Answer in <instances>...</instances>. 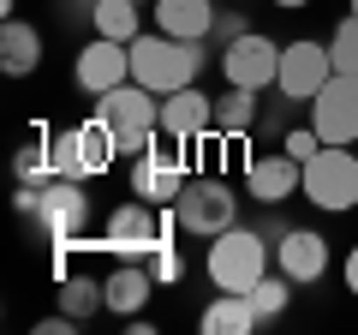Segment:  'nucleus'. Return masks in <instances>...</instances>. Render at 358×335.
I'll use <instances>...</instances> for the list:
<instances>
[{
  "label": "nucleus",
  "instance_id": "1",
  "mask_svg": "<svg viewBox=\"0 0 358 335\" xmlns=\"http://www.w3.org/2000/svg\"><path fill=\"white\" fill-rule=\"evenodd\" d=\"M96 120L114 132V150L120 156H143L155 138H162V96L138 78L114 84L108 96H96Z\"/></svg>",
  "mask_w": 358,
  "mask_h": 335
},
{
  "label": "nucleus",
  "instance_id": "2",
  "mask_svg": "<svg viewBox=\"0 0 358 335\" xmlns=\"http://www.w3.org/2000/svg\"><path fill=\"white\" fill-rule=\"evenodd\" d=\"M197 72H203V42H179L167 30L131 42V78L150 84L155 96H173L185 84H197Z\"/></svg>",
  "mask_w": 358,
  "mask_h": 335
},
{
  "label": "nucleus",
  "instance_id": "3",
  "mask_svg": "<svg viewBox=\"0 0 358 335\" xmlns=\"http://www.w3.org/2000/svg\"><path fill=\"white\" fill-rule=\"evenodd\" d=\"M203 270H209V282H215L221 294H245L251 282H263V275H268V240L257 228H239V221H233L227 233L209 240Z\"/></svg>",
  "mask_w": 358,
  "mask_h": 335
},
{
  "label": "nucleus",
  "instance_id": "4",
  "mask_svg": "<svg viewBox=\"0 0 358 335\" xmlns=\"http://www.w3.org/2000/svg\"><path fill=\"white\" fill-rule=\"evenodd\" d=\"M173 216H179L185 233L215 240V233H227L233 221H239V198H233V186L221 180V174H197V180H185V192L173 198Z\"/></svg>",
  "mask_w": 358,
  "mask_h": 335
},
{
  "label": "nucleus",
  "instance_id": "5",
  "mask_svg": "<svg viewBox=\"0 0 358 335\" xmlns=\"http://www.w3.org/2000/svg\"><path fill=\"white\" fill-rule=\"evenodd\" d=\"M305 198L317 210H329V216L358 204V150L352 144H322L305 162Z\"/></svg>",
  "mask_w": 358,
  "mask_h": 335
},
{
  "label": "nucleus",
  "instance_id": "6",
  "mask_svg": "<svg viewBox=\"0 0 358 335\" xmlns=\"http://www.w3.org/2000/svg\"><path fill=\"white\" fill-rule=\"evenodd\" d=\"M48 156H54V174L60 180H96V174H108L114 168V132L102 126V120H84V126H66L48 138Z\"/></svg>",
  "mask_w": 358,
  "mask_h": 335
},
{
  "label": "nucleus",
  "instance_id": "7",
  "mask_svg": "<svg viewBox=\"0 0 358 335\" xmlns=\"http://www.w3.org/2000/svg\"><path fill=\"white\" fill-rule=\"evenodd\" d=\"M173 228H179L173 210H167V216H155L150 198H138V204L108 210V221H102V252H114V258H150V252H155Z\"/></svg>",
  "mask_w": 358,
  "mask_h": 335
},
{
  "label": "nucleus",
  "instance_id": "8",
  "mask_svg": "<svg viewBox=\"0 0 358 335\" xmlns=\"http://www.w3.org/2000/svg\"><path fill=\"white\" fill-rule=\"evenodd\" d=\"M192 144H173L167 138V150H143V156H131V192L138 198H150V204H173L179 192H185V180H192Z\"/></svg>",
  "mask_w": 358,
  "mask_h": 335
},
{
  "label": "nucleus",
  "instance_id": "9",
  "mask_svg": "<svg viewBox=\"0 0 358 335\" xmlns=\"http://www.w3.org/2000/svg\"><path fill=\"white\" fill-rule=\"evenodd\" d=\"M36 221L54 245H78L84 240V221H90V198H84V180H60L54 174L48 186H36Z\"/></svg>",
  "mask_w": 358,
  "mask_h": 335
},
{
  "label": "nucleus",
  "instance_id": "10",
  "mask_svg": "<svg viewBox=\"0 0 358 335\" xmlns=\"http://www.w3.org/2000/svg\"><path fill=\"white\" fill-rule=\"evenodd\" d=\"M334 78V60H329V42H287L281 48V72H275V90L287 96V102H317V90Z\"/></svg>",
  "mask_w": 358,
  "mask_h": 335
},
{
  "label": "nucleus",
  "instance_id": "11",
  "mask_svg": "<svg viewBox=\"0 0 358 335\" xmlns=\"http://www.w3.org/2000/svg\"><path fill=\"white\" fill-rule=\"evenodd\" d=\"M310 126L322 144H358V72H334L310 102Z\"/></svg>",
  "mask_w": 358,
  "mask_h": 335
},
{
  "label": "nucleus",
  "instance_id": "12",
  "mask_svg": "<svg viewBox=\"0 0 358 335\" xmlns=\"http://www.w3.org/2000/svg\"><path fill=\"white\" fill-rule=\"evenodd\" d=\"M275 72H281V48H275L268 36L245 30V36L221 42V78H227V84H245V90H263V84H275Z\"/></svg>",
  "mask_w": 358,
  "mask_h": 335
},
{
  "label": "nucleus",
  "instance_id": "13",
  "mask_svg": "<svg viewBox=\"0 0 358 335\" xmlns=\"http://www.w3.org/2000/svg\"><path fill=\"white\" fill-rule=\"evenodd\" d=\"M245 192L257 198V204H287L293 192H305V162L299 156H287V150H263V156H251L245 162Z\"/></svg>",
  "mask_w": 358,
  "mask_h": 335
},
{
  "label": "nucleus",
  "instance_id": "14",
  "mask_svg": "<svg viewBox=\"0 0 358 335\" xmlns=\"http://www.w3.org/2000/svg\"><path fill=\"white\" fill-rule=\"evenodd\" d=\"M72 78H78V90L108 96L114 84H126V78H131V42H114V36L84 42V54L72 60Z\"/></svg>",
  "mask_w": 358,
  "mask_h": 335
},
{
  "label": "nucleus",
  "instance_id": "15",
  "mask_svg": "<svg viewBox=\"0 0 358 335\" xmlns=\"http://www.w3.org/2000/svg\"><path fill=\"white\" fill-rule=\"evenodd\" d=\"M275 270L293 275L299 287L322 282L329 275V240L317 228H281V240H275Z\"/></svg>",
  "mask_w": 358,
  "mask_h": 335
},
{
  "label": "nucleus",
  "instance_id": "16",
  "mask_svg": "<svg viewBox=\"0 0 358 335\" xmlns=\"http://www.w3.org/2000/svg\"><path fill=\"white\" fill-rule=\"evenodd\" d=\"M209 132H215V102H209L197 84L162 96V138H173V144H203Z\"/></svg>",
  "mask_w": 358,
  "mask_h": 335
},
{
  "label": "nucleus",
  "instance_id": "17",
  "mask_svg": "<svg viewBox=\"0 0 358 335\" xmlns=\"http://www.w3.org/2000/svg\"><path fill=\"white\" fill-rule=\"evenodd\" d=\"M155 287H162V282L150 275V264H143V258H120V270L102 282V294H108V311H114V317H138V311L150 306Z\"/></svg>",
  "mask_w": 358,
  "mask_h": 335
},
{
  "label": "nucleus",
  "instance_id": "18",
  "mask_svg": "<svg viewBox=\"0 0 358 335\" xmlns=\"http://www.w3.org/2000/svg\"><path fill=\"white\" fill-rule=\"evenodd\" d=\"M215 0H155V30H167V36L179 42H203L215 36Z\"/></svg>",
  "mask_w": 358,
  "mask_h": 335
},
{
  "label": "nucleus",
  "instance_id": "19",
  "mask_svg": "<svg viewBox=\"0 0 358 335\" xmlns=\"http://www.w3.org/2000/svg\"><path fill=\"white\" fill-rule=\"evenodd\" d=\"M36 66H42V36H36V25L6 18V25H0V72H6V78H30Z\"/></svg>",
  "mask_w": 358,
  "mask_h": 335
},
{
  "label": "nucleus",
  "instance_id": "20",
  "mask_svg": "<svg viewBox=\"0 0 358 335\" xmlns=\"http://www.w3.org/2000/svg\"><path fill=\"white\" fill-rule=\"evenodd\" d=\"M197 329H203V335H251V329H263V323H257V311H251L245 294H221V287H215V299L203 306Z\"/></svg>",
  "mask_w": 358,
  "mask_h": 335
},
{
  "label": "nucleus",
  "instance_id": "21",
  "mask_svg": "<svg viewBox=\"0 0 358 335\" xmlns=\"http://www.w3.org/2000/svg\"><path fill=\"white\" fill-rule=\"evenodd\" d=\"M251 126H257V90L227 84V96H215V132L221 138H245Z\"/></svg>",
  "mask_w": 358,
  "mask_h": 335
},
{
  "label": "nucleus",
  "instance_id": "22",
  "mask_svg": "<svg viewBox=\"0 0 358 335\" xmlns=\"http://www.w3.org/2000/svg\"><path fill=\"white\" fill-rule=\"evenodd\" d=\"M90 18H96V36L114 42H138V0H90Z\"/></svg>",
  "mask_w": 358,
  "mask_h": 335
},
{
  "label": "nucleus",
  "instance_id": "23",
  "mask_svg": "<svg viewBox=\"0 0 358 335\" xmlns=\"http://www.w3.org/2000/svg\"><path fill=\"white\" fill-rule=\"evenodd\" d=\"M293 275H281V270H268L263 275V282H251V287H245V299H251V311H257V323H275V317H281V311H287V299H293Z\"/></svg>",
  "mask_w": 358,
  "mask_h": 335
},
{
  "label": "nucleus",
  "instance_id": "24",
  "mask_svg": "<svg viewBox=\"0 0 358 335\" xmlns=\"http://www.w3.org/2000/svg\"><path fill=\"white\" fill-rule=\"evenodd\" d=\"M60 311H72L78 323H90L96 311H108V294H102V282H90V275H60Z\"/></svg>",
  "mask_w": 358,
  "mask_h": 335
},
{
  "label": "nucleus",
  "instance_id": "25",
  "mask_svg": "<svg viewBox=\"0 0 358 335\" xmlns=\"http://www.w3.org/2000/svg\"><path fill=\"white\" fill-rule=\"evenodd\" d=\"M13 174H18V186H48V180H54V156H48V132H36V144H24V150L13 156Z\"/></svg>",
  "mask_w": 358,
  "mask_h": 335
},
{
  "label": "nucleus",
  "instance_id": "26",
  "mask_svg": "<svg viewBox=\"0 0 358 335\" xmlns=\"http://www.w3.org/2000/svg\"><path fill=\"white\" fill-rule=\"evenodd\" d=\"M329 60H334V72H358V18H352V13L334 25V36H329Z\"/></svg>",
  "mask_w": 358,
  "mask_h": 335
},
{
  "label": "nucleus",
  "instance_id": "27",
  "mask_svg": "<svg viewBox=\"0 0 358 335\" xmlns=\"http://www.w3.org/2000/svg\"><path fill=\"white\" fill-rule=\"evenodd\" d=\"M143 264H150V275H155V282H162V287L185 282V258H179V245H173V233H167V240L155 245V252H150V258H143Z\"/></svg>",
  "mask_w": 358,
  "mask_h": 335
},
{
  "label": "nucleus",
  "instance_id": "28",
  "mask_svg": "<svg viewBox=\"0 0 358 335\" xmlns=\"http://www.w3.org/2000/svg\"><path fill=\"white\" fill-rule=\"evenodd\" d=\"M281 150H287V156H299V162H310V156L322 150V138H317V126H299V132H287Z\"/></svg>",
  "mask_w": 358,
  "mask_h": 335
},
{
  "label": "nucleus",
  "instance_id": "29",
  "mask_svg": "<svg viewBox=\"0 0 358 335\" xmlns=\"http://www.w3.org/2000/svg\"><path fill=\"white\" fill-rule=\"evenodd\" d=\"M72 329H84L72 311H54V317H42V323H36V335H72Z\"/></svg>",
  "mask_w": 358,
  "mask_h": 335
},
{
  "label": "nucleus",
  "instance_id": "30",
  "mask_svg": "<svg viewBox=\"0 0 358 335\" xmlns=\"http://www.w3.org/2000/svg\"><path fill=\"white\" fill-rule=\"evenodd\" d=\"M245 30H251V25H245L239 13H227V18H215V36H221V42H233V36H245Z\"/></svg>",
  "mask_w": 358,
  "mask_h": 335
},
{
  "label": "nucleus",
  "instance_id": "31",
  "mask_svg": "<svg viewBox=\"0 0 358 335\" xmlns=\"http://www.w3.org/2000/svg\"><path fill=\"white\" fill-rule=\"evenodd\" d=\"M341 275H346V294H358V245L346 252V264H341Z\"/></svg>",
  "mask_w": 358,
  "mask_h": 335
},
{
  "label": "nucleus",
  "instance_id": "32",
  "mask_svg": "<svg viewBox=\"0 0 358 335\" xmlns=\"http://www.w3.org/2000/svg\"><path fill=\"white\" fill-rule=\"evenodd\" d=\"M275 6H281V13H299V6H310V0H275Z\"/></svg>",
  "mask_w": 358,
  "mask_h": 335
},
{
  "label": "nucleus",
  "instance_id": "33",
  "mask_svg": "<svg viewBox=\"0 0 358 335\" xmlns=\"http://www.w3.org/2000/svg\"><path fill=\"white\" fill-rule=\"evenodd\" d=\"M346 13H352V18H358V0H346Z\"/></svg>",
  "mask_w": 358,
  "mask_h": 335
},
{
  "label": "nucleus",
  "instance_id": "34",
  "mask_svg": "<svg viewBox=\"0 0 358 335\" xmlns=\"http://www.w3.org/2000/svg\"><path fill=\"white\" fill-rule=\"evenodd\" d=\"M138 6H155V0H138Z\"/></svg>",
  "mask_w": 358,
  "mask_h": 335
}]
</instances>
